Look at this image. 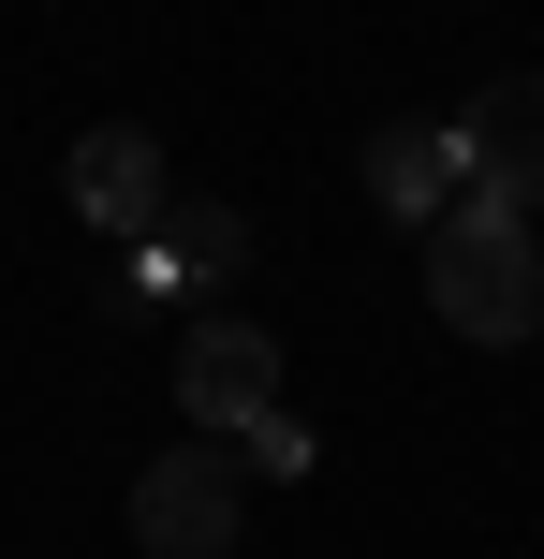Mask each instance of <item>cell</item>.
Here are the masks:
<instances>
[{
	"label": "cell",
	"mask_w": 544,
	"mask_h": 559,
	"mask_svg": "<svg viewBox=\"0 0 544 559\" xmlns=\"http://www.w3.org/2000/svg\"><path fill=\"white\" fill-rule=\"evenodd\" d=\"M427 309L457 338H530L544 324V251H530V206H500V192H457L427 222Z\"/></svg>",
	"instance_id": "6da1fadb"
},
{
	"label": "cell",
	"mask_w": 544,
	"mask_h": 559,
	"mask_svg": "<svg viewBox=\"0 0 544 559\" xmlns=\"http://www.w3.org/2000/svg\"><path fill=\"white\" fill-rule=\"evenodd\" d=\"M235 501H251V456L192 427V442L147 456V486H133V545H147V559H235Z\"/></svg>",
	"instance_id": "7a4b0ae2"
},
{
	"label": "cell",
	"mask_w": 544,
	"mask_h": 559,
	"mask_svg": "<svg viewBox=\"0 0 544 559\" xmlns=\"http://www.w3.org/2000/svg\"><path fill=\"white\" fill-rule=\"evenodd\" d=\"M177 413H192L206 442H251V427L280 413V338H265V324H192V354H177Z\"/></svg>",
	"instance_id": "3957f363"
},
{
	"label": "cell",
	"mask_w": 544,
	"mask_h": 559,
	"mask_svg": "<svg viewBox=\"0 0 544 559\" xmlns=\"http://www.w3.org/2000/svg\"><path fill=\"white\" fill-rule=\"evenodd\" d=\"M235 265H251V222H235L221 192H177L162 222L133 236V280H147V295H221Z\"/></svg>",
	"instance_id": "277c9868"
},
{
	"label": "cell",
	"mask_w": 544,
	"mask_h": 559,
	"mask_svg": "<svg viewBox=\"0 0 544 559\" xmlns=\"http://www.w3.org/2000/svg\"><path fill=\"white\" fill-rule=\"evenodd\" d=\"M457 147H471V192H500V206H544V74L486 88V104L457 118Z\"/></svg>",
	"instance_id": "5b68a950"
},
{
	"label": "cell",
	"mask_w": 544,
	"mask_h": 559,
	"mask_svg": "<svg viewBox=\"0 0 544 559\" xmlns=\"http://www.w3.org/2000/svg\"><path fill=\"white\" fill-rule=\"evenodd\" d=\"M74 206H88L104 236H147V222L177 206V177H162V147H147L133 118H104V133L74 147Z\"/></svg>",
	"instance_id": "8992f818"
},
{
	"label": "cell",
	"mask_w": 544,
	"mask_h": 559,
	"mask_svg": "<svg viewBox=\"0 0 544 559\" xmlns=\"http://www.w3.org/2000/svg\"><path fill=\"white\" fill-rule=\"evenodd\" d=\"M457 192H471L457 118H398V133H368V206H398V222H442Z\"/></svg>",
	"instance_id": "52a82bcc"
},
{
	"label": "cell",
	"mask_w": 544,
	"mask_h": 559,
	"mask_svg": "<svg viewBox=\"0 0 544 559\" xmlns=\"http://www.w3.org/2000/svg\"><path fill=\"white\" fill-rule=\"evenodd\" d=\"M235 456H251V472H280V486H294V472H310V427H294V413H265V427H251V442H235Z\"/></svg>",
	"instance_id": "ba28073f"
}]
</instances>
